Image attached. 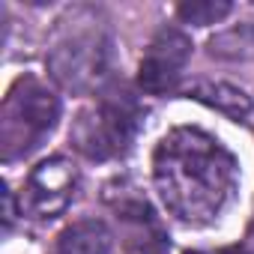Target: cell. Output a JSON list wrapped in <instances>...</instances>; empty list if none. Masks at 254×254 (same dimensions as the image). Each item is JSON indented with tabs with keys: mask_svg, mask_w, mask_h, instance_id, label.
<instances>
[{
	"mask_svg": "<svg viewBox=\"0 0 254 254\" xmlns=\"http://www.w3.org/2000/svg\"><path fill=\"white\" fill-rule=\"evenodd\" d=\"M153 183L174 218L183 224H212L233 200L239 165L203 129L180 126L153 153Z\"/></svg>",
	"mask_w": 254,
	"mask_h": 254,
	"instance_id": "cell-1",
	"label": "cell"
},
{
	"mask_svg": "<svg viewBox=\"0 0 254 254\" xmlns=\"http://www.w3.org/2000/svg\"><path fill=\"white\" fill-rule=\"evenodd\" d=\"M60 120V99L57 93L42 84L39 78H21L3 99L0 111V153L3 162H15L33 153L42 138Z\"/></svg>",
	"mask_w": 254,
	"mask_h": 254,
	"instance_id": "cell-2",
	"label": "cell"
},
{
	"mask_svg": "<svg viewBox=\"0 0 254 254\" xmlns=\"http://www.w3.org/2000/svg\"><path fill=\"white\" fill-rule=\"evenodd\" d=\"M135 132H138V105L126 90H120V93H105L96 105L78 114V120L72 123V144L87 159L108 162L132 147Z\"/></svg>",
	"mask_w": 254,
	"mask_h": 254,
	"instance_id": "cell-3",
	"label": "cell"
},
{
	"mask_svg": "<svg viewBox=\"0 0 254 254\" xmlns=\"http://www.w3.org/2000/svg\"><path fill=\"white\" fill-rule=\"evenodd\" d=\"M111 60V39L99 27L72 30L69 36L57 39L48 51V72L54 81L72 93H87L99 87V81L108 75Z\"/></svg>",
	"mask_w": 254,
	"mask_h": 254,
	"instance_id": "cell-4",
	"label": "cell"
},
{
	"mask_svg": "<svg viewBox=\"0 0 254 254\" xmlns=\"http://www.w3.org/2000/svg\"><path fill=\"white\" fill-rule=\"evenodd\" d=\"M75 191H78V168L66 156H51L30 171L21 206L33 218L48 221L66 212Z\"/></svg>",
	"mask_w": 254,
	"mask_h": 254,
	"instance_id": "cell-5",
	"label": "cell"
},
{
	"mask_svg": "<svg viewBox=\"0 0 254 254\" xmlns=\"http://www.w3.org/2000/svg\"><path fill=\"white\" fill-rule=\"evenodd\" d=\"M191 57V39L180 30V27H162L144 60H141V69H138V87L144 93H153V96H162L168 90L177 87V81L183 78V69Z\"/></svg>",
	"mask_w": 254,
	"mask_h": 254,
	"instance_id": "cell-6",
	"label": "cell"
},
{
	"mask_svg": "<svg viewBox=\"0 0 254 254\" xmlns=\"http://www.w3.org/2000/svg\"><path fill=\"white\" fill-rule=\"evenodd\" d=\"M108 200L117 209V218L132 227L129 230V251L132 254H165L168 251V239H165V233H162V227H159V221L144 197L126 194L123 200H114V197H108Z\"/></svg>",
	"mask_w": 254,
	"mask_h": 254,
	"instance_id": "cell-7",
	"label": "cell"
},
{
	"mask_svg": "<svg viewBox=\"0 0 254 254\" xmlns=\"http://www.w3.org/2000/svg\"><path fill=\"white\" fill-rule=\"evenodd\" d=\"M111 242H114V236H111L105 221L81 218L57 236L51 254H108Z\"/></svg>",
	"mask_w": 254,
	"mask_h": 254,
	"instance_id": "cell-8",
	"label": "cell"
},
{
	"mask_svg": "<svg viewBox=\"0 0 254 254\" xmlns=\"http://www.w3.org/2000/svg\"><path fill=\"white\" fill-rule=\"evenodd\" d=\"M186 93L191 99H197V102H203V105L233 117V120H242L251 111V96L245 90L227 84V81H194Z\"/></svg>",
	"mask_w": 254,
	"mask_h": 254,
	"instance_id": "cell-9",
	"label": "cell"
},
{
	"mask_svg": "<svg viewBox=\"0 0 254 254\" xmlns=\"http://www.w3.org/2000/svg\"><path fill=\"white\" fill-rule=\"evenodd\" d=\"M230 9H233V3H227V0H191V3L177 6V15L186 24L206 27V24H218L224 15H230Z\"/></svg>",
	"mask_w": 254,
	"mask_h": 254,
	"instance_id": "cell-10",
	"label": "cell"
},
{
	"mask_svg": "<svg viewBox=\"0 0 254 254\" xmlns=\"http://www.w3.org/2000/svg\"><path fill=\"white\" fill-rule=\"evenodd\" d=\"M12 221H15V200H12L9 186H3V227L9 230V227H12Z\"/></svg>",
	"mask_w": 254,
	"mask_h": 254,
	"instance_id": "cell-11",
	"label": "cell"
},
{
	"mask_svg": "<svg viewBox=\"0 0 254 254\" xmlns=\"http://www.w3.org/2000/svg\"><path fill=\"white\" fill-rule=\"evenodd\" d=\"M224 254H248L245 248H230V251H224Z\"/></svg>",
	"mask_w": 254,
	"mask_h": 254,
	"instance_id": "cell-12",
	"label": "cell"
},
{
	"mask_svg": "<svg viewBox=\"0 0 254 254\" xmlns=\"http://www.w3.org/2000/svg\"><path fill=\"white\" fill-rule=\"evenodd\" d=\"M251 233H254V224H251Z\"/></svg>",
	"mask_w": 254,
	"mask_h": 254,
	"instance_id": "cell-13",
	"label": "cell"
},
{
	"mask_svg": "<svg viewBox=\"0 0 254 254\" xmlns=\"http://www.w3.org/2000/svg\"><path fill=\"white\" fill-rule=\"evenodd\" d=\"M189 254H197V251H189Z\"/></svg>",
	"mask_w": 254,
	"mask_h": 254,
	"instance_id": "cell-14",
	"label": "cell"
}]
</instances>
